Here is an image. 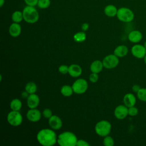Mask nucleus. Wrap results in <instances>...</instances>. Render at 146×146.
I'll return each instance as SVG.
<instances>
[{
  "label": "nucleus",
  "instance_id": "obj_1",
  "mask_svg": "<svg viewBox=\"0 0 146 146\" xmlns=\"http://www.w3.org/2000/svg\"><path fill=\"white\" fill-rule=\"evenodd\" d=\"M56 134L54 129L44 128L40 130L36 135L38 143L43 146H52L57 143Z\"/></svg>",
  "mask_w": 146,
  "mask_h": 146
},
{
  "label": "nucleus",
  "instance_id": "obj_2",
  "mask_svg": "<svg viewBox=\"0 0 146 146\" xmlns=\"http://www.w3.org/2000/svg\"><path fill=\"white\" fill-rule=\"evenodd\" d=\"M77 141L76 136L70 131L63 132L57 137V143L60 146H75Z\"/></svg>",
  "mask_w": 146,
  "mask_h": 146
},
{
  "label": "nucleus",
  "instance_id": "obj_3",
  "mask_svg": "<svg viewBox=\"0 0 146 146\" xmlns=\"http://www.w3.org/2000/svg\"><path fill=\"white\" fill-rule=\"evenodd\" d=\"M23 20L30 24L36 23L39 18V13L34 6H26L22 11Z\"/></svg>",
  "mask_w": 146,
  "mask_h": 146
},
{
  "label": "nucleus",
  "instance_id": "obj_4",
  "mask_svg": "<svg viewBox=\"0 0 146 146\" xmlns=\"http://www.w3.org/2000/svg\"><path fill=\"white\" fill-rule=\"evenodd\" d=\"M116 17L121 22L129 23L134 19L135 14L129 8L127 7H121L118 9Z\"/></svg>",
  "mask_w": 146,
  "mask_h": 146
},
{
  "label": "nucleus",
  "instance_id": "obj_5",
  "mask_svg": "<svg viewBox=\"0 0 146 146\" xmlns=\"http://www.w3.org/2000/svg\"><path fill=\"white\" fill-rule=\"evenodd\" d=\"M112 125L107 120H103L98 121L95 126V131L96 133L101 136L105 137L108 135L111 131Z\"/></svg>",
  "mask_w": 146,
  "mask_h": 146
},
{
  "label": "nucleus",
  "instance_id": "obj_6",
  "mask_svg": "<svg viewBox=\"0 0 146 146\" xmlns=\"http://www.w3.org/2000/svg\"><path fill=\"white\" fill-rule=\"evenodd\" d=\"M7 120L9 124L14 127L20 125L23 121V117L18 111H10L7 116Z\"/></svg>",
  "mask_w": 146,
  "mask_h": 146
},
{
  "label": "nucleus",
  "instance_id": "obj_7",
  "mask_svg": "<svg viewBox=\"0 0 146 146\" xmlns=\"http://www.w3.org/2000/svg\"><path fill=\"white\" fill-rule=\"evenodd\" d=\"M74 92L77 94H82L86 92L88 88V83L84 79L79 78L76 80L72 85Z\"/></svg>",
  "mask_w": 146,
  "mask_h": 146
},
{
  "label": "nucleus",
  "instance_id": "obj_8",
  "mask_svg": "<svg viewBox=\"0 0 146 146\" xmlns=\"http://www.w3.org/2000/svg\"><path fill=\"white\" fill-rule=\"evenodd\" d=\"M103 66L107 69L115 68L119 63V57L113 54H110L105 56L102 61Z\"/></svg>",
  "mask_w": 146,
  "mask_h": 146
},
{
  "label": "nucleus",
  "instance_id": "obj_9",
  "mask_svg": "<svg viewBox=\"0 0 146 146\" xmlns=\"http://www.w3.org/2000/svg\"><path fill=\"white\" fill-rule=\"evenodd\" d=\"M132 55L136 58L143 59L146 55V49L144 44H135L131 49Z\"/></svg>",
  "mask_w": 146,
  "mask_h": 146
},
{
  "label": "nucleus",
  "instance_id": "obj_10",
  "mask_svg": "<svg viewBox=\"0 0 146 146\" xmlns=\"http://www.w3.org/2000/svg\"><path fill=\"white\" fill-rule=\"evenodd\" d=\"M128 115V107L124 104H120L114 110V116L119 120H123Z\"/></svg>",
  "mask_w": 146,
  "mask_h": 146
},
{
  "label": "nucleus",
  "instance_id": "obj_11",
  "mask_svg": "<svg viewBox=\"0 0 146 146\" xmlns=\"http://www.w3.org/2000/svg\"><path fill=\"white\" fill-rule=\"evenodd\" d=\"M42 114L40 111L36 108H30L27 112L26 117L31 122H37L40 120Z\"/></svg>",
  "mask_w": 146,
  "mask_h": 146
},
{
  "label": "nucleus",
  "instance_id": "obj_12",
  "mask_svg": "<svg viewBox=\"0 0 146 146\" xmlns=\"http://www.w3.org/2000/svg\"><path fill=\"white\" fill-rule=\"evenodd\" d=\"M62 121L57 115H52L48 119V125L54 130H58L62 127Z\"/></svg>",
  "mask_w": 146,
  "mask_h": 146
},
{
  "label": "nucleus",
  "instance_id": "obj_13",
  "mask_svg": "<svg viewBox=\"0 0 146 146\" xmlns=\"http://www.w3.org/2000/svg\"><path fill=\"white\" fill-rule=\"evenodd\" d=\"M128 39L129 42L133 43H139L143 39V34L137 30L130 31L128 35Z\"/></svg>",
  "mask_w": 146,
  "mask_h": 146
},
{
  "label": "nucleus",
  "instance_id": "obj_14",
  "mask_svg": "<svg viewBox=\"0 0 146 146\" xmlns=\"http://www.w3.org/2000/svg\"><path fill=\"white\" fill-rule=\"evenodd\" d=\"M40 102L39 97L35 94H29L27 98V105L29 108H36Z\"/></svg>",
  "mask_w": 146,
  "mask_h": 146
},
{
  "label": "nucleus",
  "instance_id": "obj_15",
  "mask_svg": "<svg viewBox=\"0 0 146 146\" xmlns=\"http://www.w3.org/2000/svg\"><path fill=\"white\" fill-rule=\"evenodd\" d=\"M22 29L19 23L13 22L11 23L9 28V34L14 38L18 37L21 33Z\"/></svg>",
  "mask_w": 146,
  "mask_h": 146
},
{
  "label": "nucleus",
  "instance_id": "obj_16",
  "mask_svg": "<svg viewBox=\"0 0 146 146\" xmlns=\"http://www.w3.org/2000/svg\"><path fill=\"white\" fill-rule=\"evenodd\" d=\"M82 73V68L76 64H71L68 67V74L73 78H78L81 75Z\"/></svg>",
  "mask_w": 146,
  "mask_h": 146
},
{
  "label": "nucleus",
  "instance_id": "obj_17",
  "mask_svg": "<svg viewBox=\"0 0 146 146\" xmlns=\"http://www.w3.org/2000/svg\"><path fill=\"white\" fill-rule=\"evenodd\" d=\"M123 103L127 107L133 106L136 103V97L132 93H127L123 97Z\"/></svg>",
  "mask_w": 146,
  "mask_h": 146
},
{
  "label": "nucleus",
  "instance_id": "obj_18",
  "mask_svg": "<svg viewBox=\"0 0 146 146\" xmlns=\"http://www.w3.org/2000/svg\"><path fill=\"white\" fill-rule=\"evenodd\" d=\"M128 53V48L127 46L124 44H121L117 46L114 51L113 54L119 58H123Z\"/></svg>",
  "mask_w": 146,
  "mask_h": 146
},
{
  "label": "nucleus",
  "instance_id": "obj_19",
  "mask_svg": "<svg viewBox=\"0 0 146 146\" xmlns=\"http://www.w3.org/2000/svg\"><path fill=\"white\" fill-rule=\"evenodd\" d=\"M103 67L104 66H103V62L99 60H94L91 64L90 69L91 72L98 74L102 71Z\"/></svg>",
  "mask_w": 146,
  "mask_h": 146
},
{
  "label": "nucleus",
  "instance_id": "obj_20",
  "mask_svg": "<svg viewBox=\"0 0 146 146\" xmlns=\"http://www.w3.org/2000/svg\"><path fill=\"white\" fill-rule=\"evenodd\" d=\"M118 9L113 5H107L104 9V14L108 17H114L116 16Z\"/></svg>",
  "mask_w": 146,
  "mask_h": 146
},
{
  "label": "nucleus",
  "instance_id": "obj_21",
  "mask_svg": "<svg viewBox=\"0 0 146 146\" xmlns=\"http://www.w3.org/2000/svg\"><path fill=\"white\" fill-rule=\"evenodd\" d=\"M22 106V102L18 99H13L10 104V107L11 110L13 111H19Z\"/></svg>",
  "mask_w": 146,
  "mask_h": 146
},
{
  "label": "nucleus",
  "instance_id": "obj_22",
  "mask_svg": "<svg viewBox=\"0 0 146 146\" xmlns=\"http://www.w3.org/2000/svg\"><path fill=\"white\" fill-rule=\"evenodd\" d=\"M61 94L66 97H69L71 96L74 92L72 86L69 85H64L60 89Z\"/></svg>",
  "mask_w": 146,
  "mask_h": 146
},
{
  "label": "nucleus",
  "instance_id": "obj_23",
  "mask_svg": "<svg viewBox=\"0 0 146 146\" xmlns=\"http://www.w3.org/2000/svg\"><path fill=\"white\" fill-rule=\"evenodd\" d=\"M11 19L13 22L20 23L23 19V13L21 11H15L11 15Z\"/></svg>",
  "mask_w": 146,
  "mask_h": 146
},
{
  "label": "nucleus",
  "instance_id": "obj_24",
  "mask_svg": "<svg viewBox=\"0 0 146 146\" xmlns=\"http://www.w3.org/2000/svg\"><path fill=\"white\" fill-rule=\"evenodd\" d=\"M37 90V86L33 82L27 83L25 86V91L29 94H35Z\"/></svg>",
  "mask_w": 146,
  "mask_h": 146
},
{
  "label": "nucleus",
  "instance_id": "obj_25",
  "mask_svg": "<svg viewBox=\"0 0 146 146\" xmlns=\"http://www.w3.org/2000/svg\"><path fill=\"white\" fill-rule=\"evenodd\" d=\"M74 40L76 42H84L86 39V34L84 31H80L74 34Z\"/></svg>",
  "mask_w": 146,
  "mask_h": 146
},
{
  "label": "nucleus",
  "instance_id": "obj_26",
  "mask_svg": "<svg viewBox=\"0 0 146 146\" xmlns=\"http://www.w3.org/2000/svg\"><path fill=\"white\" fill-rule=\"evenodd\" d=\"M136 96L139 100L146 102V88H141L136 93Z\"/></svg>",
  "mask_w": 146,
  "mask_h": 146
},
{
  "label": "nucleus",
  "instance_id": "obj_27",
  "mask_svg": "<svg viewBox=\"0 0 146 146\" xmlns=\"http://www.w3.org/2000/svg\"><path fill=\"white\" fill-rule=\"evenodd\" d=\"M51 5L50 0H38L37 6L39 8L42 9H45L48 8Z\"/></svg>",
  "mask_w": 146,
  "mask_h": 146
},
{
  "label": "nucleus",
  "instance_id": "obj_28",
  "mask_svg": "<svg viewBox=\"0 0 146 146\" xmlns=\"http://www.w3.org/2000/svg\"><path fill=\"white\" fill-rule=\"evenodd\" d=\"M103 143V145L105 146H113L115 144V141L113 139L111 136L107 135L104 137Z\"/></svg>",
  "mask_w": 146,
  "mask_h": 146
},
{
  "label": "nucleus",
  "instance_id": "obj_29",
  "mask_svg": "<svg viewBox=\"0 0 146 146\" xmlns=\"http://www.w3.org/2000/svg\"><path fill=\"white\" fill-rule=\"evenodd\" d=\"M139 113L138 108L135 106L128 107V115L131 116H135Z\"/></svg>",
  "mask_w": 146,
  "mask_h": 146
},
{
  "label": "nucleus",
  "instance_id": "obj_30",
  "mask_svg": "<svg viewBox=\"0 0 146 146\" xmlns=\"http://www.w3.org/2000/svg\"><path fill=\"white\" fill-rule=\"evenodd\" d=\"M42 115L46 119H49L52 116V111L50 108H45L42 112Z\"/></svg>",
  "mask_w": 146,
  "mask_h": 146
},
{
  "label": "nucleus",
  "instance_id": "obj_31",
  "mask_svg": "<svg viewBox=\"0 0 146 146\" xmlns=\"http://www.w3.org/2000/svg\"><path fill=\"white\" fill-rule=\"evenodd\" d=\"M99 79V75L97 73L92 72L89 76V80L91 83H95L98 82Z\"/></svg>",
  "mask_w": 146,
  "mask_h": 146
},
{
  "label": "nucleus",
  "instance_id": "obj_32",
  "mask_svg": "<svg viewBox=\"0 0 146 146\" xmlns=\"http://www.w3.org/2000/svg\"><path fill=\"white\" fill-rule=\"evenodd\" d=\"M68 67L69 66H67V65H61L58 68V70L59 71V72H60L62 74H66L67 73H68Z\"/></svg>",
  "mask_w": 146,
  "mask_h": 146
},
{
  "label": "nucleus",
  "instance_id": "obj_33",
  "mask_svg": "<svg viewBox=\"0 0 146 146\" xmlns=\"http://www.w3.org/2000/svg\"><path fill=\"white\" fill-rule=\"evenodd\" d=\"M25 3L27 6H35L38 4V0H24Z\"/></svg>",
  "mask_w": 146,
  "mask_h": 146
},
{
  "label": "nucleus",
  "instance_id": "obj_34",
  "mask_svg": "<svg viewBox=\"0 0 146 146\" xmlns=\"http://www.w3.org/2000/svg\"><path fill=\"white\" fill-rule=\"evenodd\" d=\"M90 144L86 140H83V139H80L78 140L76 145L77 146H89Z\"/></svg>",
  "mask_w": 146,
  "mask_h": 146
},
{
  "label": "nucleus",
  "instance_id": "obj_35",
  "mask_svg": "<svg viewBox=\"0 0 146 146\" xmlns=\"http://www.w3.org/2000/svg\"><path fill=\"white\" fill-rule=\"evenodd\" d=\"M141 88L140 86L138 84H134L132 86V90L133 92L135 93H137L138 92V91Z\"/></svg>",
  "mask_w": 146,
  "mask_h": 146
},
{
  "label": "nucleus",
  "instance_id": "obj_36",
  "mask_svg": "<svg viewBox=\"0 0 146 146\" xmlns=\"http://www.w3.org/2000/svg\"><path fill=\"white\" fill-rule=\"evenodd\" d=\"M81 28H82V30H83V31H87V30L88 29V28H89V25H88V23H83V24L82 25Z\"/></svg>",
  "mask_w": 146,
  "mask_h": 146
},
{
  "label": "nucleus",
  "instance_id": "obj_37",
  "mask_svg": "<svg viewBox=\"0 0 146 146\" xmlns=\"http://www.w3.org/2000/svg\"><path fill=\"white\" fill-rule=\"evenodd\" d=\"M28 94H29L25 91V92H23L22 94V96L23 97V98H27V97L29 96Z\"/></svg>",
  "mask_w": 146,
  "mask_h": 146
},
{
  "label": "nucleus",
  "instance_id": "obj_38",
  "mask_svg": "<svg viewBox=\"0 0 146 146\" xmlns=\"http://www.w3.org/2000/svg\"><path fill=\"white\" fill-rule=\"evenodd\" d=\"M5 3V0H0V7H2Z\"/></svg>",
  "mask_w": 146,
  "mask_h": 146
},
{
  "label": "nucleus",
  "instance_id": "obj_39",
  "mask_svg": "<svg viewBox=\"0 0 146 146\" xmlns=\"http://www.w3.org/2000/svg\"><path fill=\"white\" fill-rule=\"evenodd\" d=\"M143 59H144V63H145V64L146 65V55H145V56H144V58H143Z\"/></svg>",
  "mask_w": 146,
  "mask_h": 146
},
{
  "label": "nucleus",
  "instance_id": "obj_40",
  "mask_svg": "<svg viewBox=\"0 0 146 146\" xmlns=\"http://www.w3.org/2000/svg\"><path fill=\"white\" fill-rule=\"evenodd\" d=\"M144 47H145V49H146V40L145 41V42H144Z\"/></svg>",
  "mask_w": 146,
  "mask_h": 146
}]
</instances>
